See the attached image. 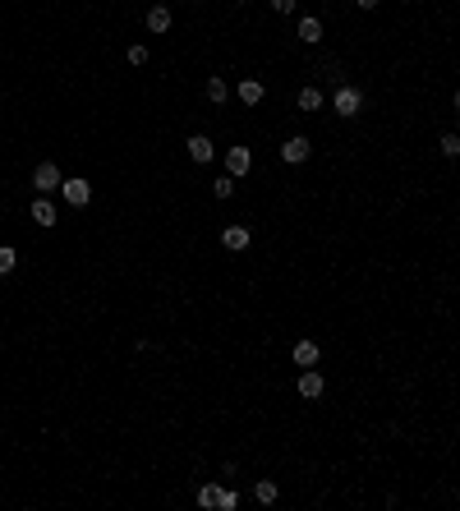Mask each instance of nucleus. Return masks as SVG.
Masks as SVG:
<instances>
[{
    "mask_svg": "<svg viewBox=\"0 0 460 511\" xmlns=\"http://www.w3.org/2000/svg\"><path fill=\"white\" fill-rule=\"evenodd\" d=\"M221 245H226L230 253L249 249V226H226V231H221Z\"/></svg>",
    "mask_w": 460,
    "mask_h": 511,
    "instance_id": "obj_9",
    "label": "nucleus"
},
{
    "mask_svg": "<svg viewBox=\"0 0 460 511\" xmlns=\"http://www.w3.org/2000/svg\"><path fill=\"white\" fill-rule=\"evenodd\" d=\"M226 97H230V88H226V78H207V102H216V106H221V102H226Z\"/></svg>",
    "mask_w": 460,
    "mask_h": 511,
    "instance_id": "obj_14",
    "label": "nucleus"
},
{
    "mask_svg": "<svg viewBox=\"0 0 460 511\" xmlns=\"http://www.w3.org/2000/svg\"><path fill=\"white\" fill-rule=\"evenodd\" d=\"M235 93H240V102H244V106H258L262 97H267V88H262L258 78H244V83H240Z\"/></svg>",
    "mask_w": 460,
    "mask_h": 511,
    "instance_id": "obj_11",
    "label": "nucleus"
},
{
    "mask_svg": "<svg viewBox=\"0 0 460 511\" xmlns=\"http://www.w3.org/2000/svg\"><path fill=\"white\" fill-rule=\"evenodd\" d=\"M198 507H216V484H203L198 488Z\"/></svg>",
    "mask_w": 460,
    "mask_h": 511,
    "instance_id": "obj_20",
    "label": "nucleus"
},
{
    "mask_svg": "<svg viewBox=\"0 0 460 511\" xmlns=\"http://www.w3.org/2000/svg\"><path fill=\"white\" fill-rule=\"evenodd\" d=\"M216 507H221V511H235V507H240V497L230 493V488H216Z\"/></svg>",
    "mask_w": 460,
    "mask_h": 511,
    "instance_id": "obj_19",
    "label": "nucleus"
},
{
    "mask_svg": "<svg viewBox=\"0 0 460 511\" xmlns=\"http://www.w3.org/2000/svg\"><path fill=\"white\" fill-rule=\"evenodd\" d=\"M249 166H253V152H249V148H230V152H226V170H230V175H249Z\"/></svg>",
    "mask_w": 460,
    "mask_h": 511,
    "instance_id": "obj_7",
    "label": "nucleus"
},
{
    "mask_svg": "<svg viewBox=\"0 0 460 511\" xmlns=\"http://www.w3.org/2000/svg\"><path fill=\"white\" fill-rule=\"evenodd\" d=\"M299 396H304V401H318V396H322V373L318 369L299 373Z\"/></svg>",
    "mask_w": 460,
    "mask_h": 511,
    "instance_id": "obj_6",
    "label": "nucleus"
},
{
    "mask_svg": "<svg viewBox=\"0 0 460 511\" xmlns=\"http://www.w3.org/2000/svg\"><path fill=\"white\" fill-rule=\"evenodd\" d=\"M60 194H65L69 207H88V203H92V185H88V180H60Z\"/></svg>",
    "mask_w": 460,
    "mask_h": 511,
    "instance_id": "obj_3",
    "label": "nucleus"
},
{
    "mask_svg": "<svg viewBox=\"0 0 460 511\" xmlns=\"http://www.w3.org/2000/svg\"><path fill=\"white\" fill-rule=\"evenodd\" d=\"M267 5H272L276 14H290V10H295V0H267Z\"/></svg>",
    "mask_w": 460,
    "mask_h": 511,
    "instance_id": "obj_23",
    "label": "nucleus"
},
{
    "mask_svg": "<svg viewBox=\"0 0 460 511\" xmlns=\"http://www.w3.org/2000/svg\"><path fill=\"white\" fill-rule=\"evenodd\" d=\"M299 111H322V88H304L299 93Z\"/></svg>",
    "mask_w": 460,
    "mask_h": 511,
    "instance_id": "obj_15",
    "label": "nucleus"
},
{
    "mask_svg": "<svg viewBox=\"0 0 460 511\" xmlns=\"http://www.w3.org/2000/svg\"><path fill=\"white\" fill-rule=\"evenodd\" d=\"M60 166H56V161H42V166L32 170V189H37V194H56V189H60Z\"/></svg>",
    "mask_w": 460,
    "mask_h": 511,
    "instance_id": "obj_1",
    "label": "nucleus"
},
{
    "mask_svg": "<svg viewBox=\"0 0 460 511\" xmlns=\"http://www.w3.org/2000/svg\"><path fill=\"white\" fill-rule=\"evenodd\" d=\"M318 359H322V350L313 341H299V345H295V364H299V369H318Z\"/></svg>",
    "mask_w": 460,
    "mask_h": 511,
    "instance_id": "obj_10",
    "label": "nucleus"
},
{
    "mask_svg": "<svg viewBox=\"0 0 460 511\" xmlns=\"http://www.w3.org/2000/svg\"><path fill=\"white\" fill-rule=\"evenodd\" d=\"M332 106H336V115H359L364 111V97H359V88H336V97H332Z\"/></svg>",
    "mask_w": 460,
    "mask_h": 511,
    "instance_id": "obj_2",
    "label": "nucleus"
},
{
    "mask_svg": "<svg viewBox=\"0 0 460 511\" xmlns=\"http://www.w3.org/2000/svg\"><path fill=\"white\" fill-rule=\"evenodd\" d=\"M129 65H148V47H129Z\"/></svg>",
    "mask_w": 460,
    "mask_h": 511,
    "instance_id": "obj_22",
    "label": "nucleus"
},
{
    "mask_svg": "<svg viewBox=\"0 0 460 511\" xmlns=\"http://www.w3.org/2000/svg\"><path fill=\"white\" fill-rule=\"evenodd\" d=\"M14 263H19V253L10 245H0V277H5V272H14Z\"/></svg>",
    "mask_w": 460,
    "mask_h": 511,
    "instance_id": "obj_17",
    "label": "nucleus"
},
{
    "mask_svg": "<svg viewBox=\"0 0 460 511\" xmlns=\"http://www.w3.org/2000/svg\"><path fill=\"white\" fill-rule=\"evenodd\" d=\"M308 152H313V143H308L304 134H290V139L281 143V161H290V166L295 161H308Z\"/></svg>",
    "mask_w": 460,
    "mask_h": 511,
    "instance_id": "obj_4",
    "label": "nucleus"
},
{
    "mask_svg": "<svg viewBox=\"0 0 460 511\" xmlns=\"http://www.w3.org/2000/svg\"><path fill=\"white\" fill-rule=\"evenodd\" d=\"M442 157H460V139H456V134H442Z\"/></svg>",
    "mask_w": 460,
    "mask_h": 511,
    "instance_id": "obj_21",
    "label": "nucleus"
},
{
    "mask_svg": "<svg viewBox=\"0 0 460 511\" xmlns=\"http://www.w3.org/2000/svg\"><path fill=\"white\" fill-rule=\"evenodd\" d=\"M28 217L37 221V226H42V231H51V226H56V203H46V198H37L28 207Z\"/></svg>",
    "mask_w": 460,
    "mask_h": 511,
    "instance_id": "obj_8",
    "label": "nucleus"
},
{
    "mask_svg": "<svg viewBox=\"0 0 460 511\" xmlns=\"http://www.w3.org/2000/svg\"><path fill=\"white\" fill-rule=\"evenodd\" d=\"M253 497H258L262 507H267V502H276V484H272V479H262V484H253Z\"/></svg>",
    "mask_w": 460,
    "mask_h": 511,
    "instance_id": "obj_16",
    "label": "nucleus"
},
{
    "mask_svg": "<svg viewBox=\"0 0 460 511\" xmlns=\"http://www.w3.org/2000/svg\"><path fill=\"white\" fill-rule=\"evenodd\" d=\"M184 148H189V157H194V161H198V166H207V161H212V139H207V134H194V139L184 143Z\"/></svg>",
    "mask_w": 460,
    "mask_h": 511,
    "instance_id": "obj_5",
    "label": "nucleus"
},
{
    "mask_svg": "<svg viewBox=\"0 0 460 511\" xmlns=\"http://www.w3.org/2000/svg\"><path fill=\"white\" fill-rule=\"evenodd\" d=\"M378 5H382V0H359V10H378Z\"/></svg>",
    "mask_w": 460,
    "mask_h": 511,
    "instance_id": "obj_24",
    "label": "nucleus"
},
{
    "mask_svg": "<svg viewBox=\"0 0 460 511\" xmlns=\"http://www.w3.org/2000/svg\"><path fill=\"white\" fill-rule=\"evenodd\" d=\"M148 32H170V10L166 5H152V10H148Z\"/></svg>",
    "mask_w": 460,
    "mask_h": 511,
    "instance_id": "obj_13",
    "label": "nucleus"
},
{
    "mask_svg": "<svg viewBox=\"0 0 460 511\" xmlns=\"http://www.w3.org/2000/svg\"><path fill=\"white\" fill-rule=\"evenodd\" d=\"M212 194L216 198H230V194H235V175H221V180L212 185Z\"/></svg>",
    "mask_w": 460,
    "mask_h": 511,
    "instance_id": "obj_18",
    "label": "nucleus"
},
{
    "mask_svg": "<svg viewBox=\"0 0 460 511\" xmlns=\"http://www.w3.org/2000/svg\"><path fill=\"white\" fill-rule=\"evenodd\" d=\"M299 42H308V47H318L322 42V19H299Z\"/></svg>",
    "mask_w": 460,
    "mask_h": 511,
    "instance_id": "obj_12",
    "label": "nucleus"
}]
</instances>
